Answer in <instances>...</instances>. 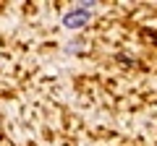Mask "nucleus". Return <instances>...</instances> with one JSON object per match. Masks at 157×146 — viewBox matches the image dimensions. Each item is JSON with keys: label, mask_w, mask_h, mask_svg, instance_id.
<instances>
[{"label": "nucleus", "mask_w": 157, "mask_h": 146, "mask_svg": "<svg viewBox=\"0 0 157 146\" xmlns=\"http://www.w3.org/2000/svg\"><path fill=\"white\" fill-rule=\"evenodd\" d=\"M89 16H92L89 8H84L81 3H76V8L63 16V26H66V29H81L86 21H89Z\"/></svg>", "instance_id": "f257e3e1"}]
</instances>
